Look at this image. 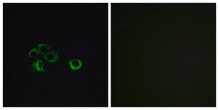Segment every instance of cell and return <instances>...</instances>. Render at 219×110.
<instances>
[{
  "label": "cell",
  "instance_id": "cell-5",
  "mask_svg": "<svg viewBox=\"0 0 219 110\" xmlns=\"http://www.w3.org/2000/svg\"><path fill=\"white\" fill-rule=\"evenodd\" d=\"M39 51L36 49L34 48L31 50L28 53V56L30 57L35 58L38 56L39 53Z\"/></svg>",
  "mask_w": 219,
  "mask_h": 110
},
{
  "label": "cell",
  "instance_id": "cell-4",
  "mask_svg": "<svg viewBox=\"0 0 219 110\" xmlns=\"http://www.w3.org/2000/svg\"><path fill=\"white\" fill-rule=\"evenodd\" d=\"M38 49L39 53L43 55H44L46 54L49 50H50L48 46L44 44L39 45Z\"/></svg>",
  "mask_w": 219,
  "mask_h": 110
},
{
  "label": "cell",
  "instance_id": "cell-1",
  "mask_svg": "<svg viewBox=\"0 0 219 110\" xmlns=\"http://www.w3.org/2000/svg\"><path fill=\"white\" fill-rule=\"evenodd\" d=\"M44 57L47 61L50 63L56 62L59 59L58 54L56 52L54 51L48 52L45 55Z\"/></svg>",
  "mask_w": 219,
  "mask_h": 110
},
{
  "label": "cell",
  "instance_id": "cell-3",
  "mask_svg": "<svg viewBox=\"0 0 219 110\" xmlns=\"http://www.w3.org/2000/svg\"><path fill=\"white\" fill-rule=\"evenodd\" d=\"M69 64L72 70H78L81 67L82 65L81 60L79 59H73L69 61Z\"/></svg>",
  "mask_w": 219,
  "mask_h": 110
},
{
  "label": "cell",
  "instance_id": "cell-2",
  "mask_svg": "<svg viewBox=\"0 0 219 110\" xmlns=\"http://www.w3.org/2000/svg\"><path fill=\"white\" fill-rule=\"evenodd\" d=\"M31 67L34 71L36 72L44 71L43 69V61L41 60H37L34 62L32 65Z\"/></svg>",
  "mask_w": 219,
  "mask_h": 110
}]
</instances>
